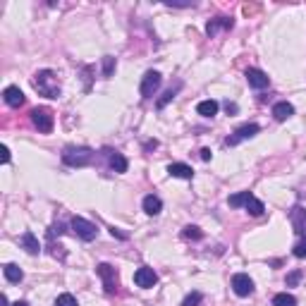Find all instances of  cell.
Masks as SVG:
<instances>
[{
    "instance_id": "ba28073f",
    "label": "cell",
    "mask_w": 306,
    "mask_h": 306,
    "mask_svg": "<svg viewBox=\"0 0 306 306\" xmlns=\"http://www.w3.org/2000/svg\"><path fill=\"white\" fill-rule=\"evenodd\" d=\"M232 289L237 297H249L253 292V280L246 273H237V275H232Z\"/></svg>"
},
{
    "instance_id": "484cf974",
    "label": "cell",
    "mask_w": 306,
    "mask_h": 306,
    "mask_svg": "<svg viewBox=\"0 0 306 306\" xmlns=\"http://www.w3.org/2000/svg\"><path fill=\"white\" fill-rule=\"evenodd\" d=\"M182 237H184V239H201L203 232H201L196 225H187L184 230H182Z\"/></svg>"
},
{
    "instance_id": "2e32d148",
    "label": "cell",
    "mask_w": 306,
    "mask_h": 306,
    "mask_svg": "<svg viewBox=\"0 0 306 306\" xmlns=\"http://www.w3.org/2000/svg\"><path fill=\"white\" fill-rule=\"evenodd\" d=\"M168 172L172 177H180V180H191L194 177V170L187 163H172V165H168Z\"/></svg>"
},
{
    "instance_id": "9a60e30c",
    "label": "cell",
    "mask_w": 306,
    "mask_h": 306,
    "mask_svg": "<svg viewBox=\"0 0 306 306\" xmlns=\"http://www.w3.org/2000/svg\"><path fill=\"white\" fill-rule=\"evenodd\" d=\"M292 115H294V108H292V103H287V100H280V103L273 106V117H275L278 122H285V120Z\"/></svg>"
},
{
    "instance_id": "83f0119b",
    "label": "cell",
    "mask_w": 306,
    "mask_h": 306,
    "mask_svg": "<svg viewBox=\"0 0 306 306\" xmlns=\"http://www.w3.org/2000/svg\"><path fill=\"white\" fill-rule=\"evenodd\" d=\"M201 299H203V294H201V292H191V294H187V297H184L182 306H198V304H201Z\"/></svg>"
},
{
    "instance_id": "6da1fadb",
    "label": "cell",
    "mask_w": 306,
    "mask_h": 306,
    "mask_svg": "<svg viewBox=\"0 0 306 306\" xmlns=\"http://www.w3.org/2000/svg\"><path fill=\"white\" fill-rule=\"evenodd\" d=\"M34 89L45 98H60V84L53 70H41L34 74Z\"/></svg>"
},
{
    "instance_id": "d590c367",
    "label": "cell",
    "mask_w": 306,
    "mask_h": 306,
    "mask_svg": "<svg viewBox=\"0 0 306 306\" xmlns=\"http://www.w3.org/2000/svg\"><path fill=\"white\" fill-rule=\"evenodd\" d=\"M225 108H227V113H237V106H234V103H227Z\"/></svg>"
},
{
    "instance_id": "d6986e66",
    "label": "cell",
    "mask_w": 306,
    "mask_h": 306,
    "mask_svg": "<svg viewBox=\"0 0 306 306\" xmlns=\"http://www.w3.org/2000/svg\"><path fill=\"white\" fill-rule=\"evenodd\" d=\"M218 108H220V106H218V100L208 98V100H201V103H198L196 113H198V115H203V117H213L218 113Z\"/></svg>"
},
{
    "instance_id": "3957f363",
    "label": "cell",
    "mask_w": 306,
    "mask_h": 306,
    "mask_svg": "<svg viewBox=\"0 0 306 306\" xmlns=\"http://www.w3.org/2000/svg\"><path fill=\"white\" fill-rule=\"evenodd\" d=\"M31 122H34V127H36L38 132L50 134L53 132V125H55V117L48 108H34L31 110Z\"/></svg>"
},
{
    "instance_id": "e0dca14e",
    "label": "cell",
    "mask_w": 306,
    "mask_h": 306,
    "mask_svg": "<svg viewBox=\"0 0 306 306\" xmlns=\"http://www.w3.org/2000/svg\"><path fill=\"white\" fill-rule=\"evenodd\" d=\"M108 165L113 168L115 172H127V168H129V163H127V158L122 156V153H117V151H108Z\"/></svg>"
},
{
    "instance_id": "4fadbf2b",
    "label": "cell",
    "mask_w": 306,
    "mask_h": 306,
    "mask_svg": "<svg viewBox=\"0 0 306 306\" xmlns=\"http://www.w3.org/2000/svg\"><path fill=\"white\" fill-rule=\"evenodd\" d=\"M232 27H234V22L230 17H218V19H211L206 24V34L208 36H216L220 29H232Z\"/></svg>"
},
{
    "instance_id": "d6a6232c",
    "label": "cell",
    "mask_w": 306,
    "mask_h": 306,
    "mask_svg": "<svg viewBox=\"0 0 306 306\" xmlns=\"http://www.w3.org/2000/svg\"><path fill=\"white\" fill-rule=\"evenodd\" d=\"M110 234H113V237H117V239H127V234H125V232H120L117 227H110Z\"/></svg>"
},
{
    "instance_id": "e575fe53",
    "label": "cell",
    "mask_w": 306,
    "mask_h": 306,
    "mask_svg": "<svg viewBox=\"0 0 306 306\" xmlns=\"http://www.w3.org/2000/svg\"><path fill=\"white\" fill-rule=\"evenodd\" d=\"M168 8H189L191 3H165Z\"/></svg>"
},
{
    "instance_id": "74e56055",
    "label": "cell",
    "mask_w": 306,
    "mask_h": 306,
    "mask_svg": "<svg viewBox=\"0 0 306 306\" xmlns=\"http://www.w3.org/2000/svg\"><path fill=\"white\" fill-rule=\"evenodd\" d=\"M156 146H158V141H156V139H153V141H146V148H156Z\"/></svg>"
},
{
    "instance_id": "4316f807",
    "label": "cell",
    "mask_w": 306,
    "mask_h": 306,
    "mask_svg": "<svg viewBox=\"0 0 306 306\" xmlns=\"http://www.w3.org/2000/svg\"><path fill=\"white\" fill-rule=\"evenodd\" d=\"M115 58H110V55H106L103 58V77L108 79V77H113V72H115Z\"/></svg>"
},
{
    "instance_id": "5bb4252c",
    "label": "cell",
    "mask_w": 306,
    "mask_h": 306,
    "mask_svg": "<svg viewBox=\"0 0 306 306\" xmlns=\"http://www.w3.org/2000/svg\"><path fill=\"white\" fill-rule=\"evenodd\" d=\"M141 206H144V213H146V216H158V213L163 211V201L156 196V194H148V196H144Z\"/></svg>"
},
{
    "instance_id": "30bf717a",
    "label": "cell",
    "mask_w": 306,
    "mask_h": 306,
    "mask_svg": "<svg viewBox=\"0 0 306 306\" xmlns=\"http://www.w3.org/2000/svg\"><path fill=\"white\" fill-rule=\"evenodd\" d=\"M246 81H249L251 89H266L270 84L268 74L263 72V70H256V67H249V70H246Z\"/></svg>"
},
{
    "instance_id": "603a6c76",
    "label": "cell",
    "mask_w": 306,
    "mask_h": 306,
    "mask_svg": "<svg viewBox=\"0 0 306 306\" xmlns=\"http://www.w3.org/2000/svg\"><path fill=\"white\" fill-rule=\"evenodd\" d=\"M249 196H251V191H239V194H232V196L227 198V203L232 208H242L249 201Z\"/></svg>"
},
{
    "instance_id": "7c38bea8",
    "label": "cell",
    "mask_w": 306,
    "mask_h": 306,
    "mask_svg": "<svg viewBox=\"0 0 306 306\" xmlns=\"http://www.w3.org/2000/svg\"><path fill=\"white\" fill-rule=\"evenodd\" d=\"M3 98L8 103L10 108H19V106H24V93L19 86H8V89L3 91Z\"/></svg>"
},
{
    "instance_id": "f546056e",
    "label": "cell",
    "mask_w": 306,
    "mask_h": 306,
    "mask_svg": "<svg viewBox=\"0 0 306 306\" xmlns=\"http://www.w3.org/2000/svg\"><path fill=\"white\" fill-rule=\"evenodd\" d=\"M299 280H301V270H292V273L287 275V287H294Z\"/></svg>"
},
{
    "instance_id": "44dd1931",
    "label": "cell",
    "mask_w": 306,
    "mask_h": 306,
    "mask_svg": "<svg viewBox=\"0 0 306 306\" xmlns=\"http://www.w3.org/2000/svg\"><path fill=\"white\" fill-rule=\"evenodd\" d=\"M244 208H246V211H249L251 216H263V211H266V206H263V201H259V198L253 196V194L249 196V201L244 203Z\"/></svg>"
},
{
    "instance_id": "f35d334b",
    "label": "cell",
    "mask_w": 306,
    "mask_h": 306,
    "mask_svg": "<svg viewBox=\"0 0 306 306\" xmlns=\"http://www.w3.org/2000/svg\"><path fill=\"white\" fill-rule=\"evenodd\" d=\"M12 306H29V304H27V301H15Z\"/></svg>"
},
{
    "instance_id": "4dcf8cb0",
    "label": "cell",
    "mask_w": 306,
    "mask_h": 306,
    "mask_svg": "<svg viewBox=\"0 0 306 306\" xmlns=\"http://www.w3.org/2000/svg\"><path fill=\"white\" fill-rule=\"evenodd\" d=\"M65 232V225L63 223H55L53 227H50V237H55V234H63Z\"/></svg>"
},
{
    "instance_id": "8fae6325",
    "label": "cell",
    "mask_w": 306,
    "mask_h": 306,
    "mask_svg": "<svg viewBox=\"0 0 306 306\" xmlns=\"http://www.w3.org/2000/svg\"><path fill=\"white\" fill-rule=\"evenodd\" d=\"M289 220H292L294 232H297V234H306V208L304 206H294V208H292Z\"/></svg>"
},
{
    "instance_id": "d4e9b609",
    "label": "cell",
    "mask_w": 306,
    "mask_h": 306,
    "mask_svg": "<svg viewBox=\"0 0 306 306\" xmlns=\"http://www.w3.org/2000/svg\"><path fill=\"white\" fill-rule=\"evenodd\" d=\"M55 306H79V304H77V297L74 294L65 292V294H60V297L55 299Z\"/></svg>"
},
{
    "instance_id": "f1b7e54d",
    "label": "cell",
    "mask_w": 306,
    "mask_h": 306,
    "mask_svg": "<svg viewBox=\"0 0 306 306\" xmlns=\"http://www.w3.org/2000/svg\"><path fill=\"white\" fill-rule=\"evenodd\" d=\"M294 256H297V259H306V237L301 242L294 244Z\"/></svg>"
},
{
    "instance_id": "ffe728a7",
    "label": "cell",
    "mask_w": 306,
    "mask_h": 306,
    "mask_svg": "<svg viewBox=\"0 0 306 306\" xmlns=\"http://www.w3.org/2000/svg\"><path fill=\"white\" fill-rule=\"evenodd\" d=\"M3 273H5V280H8V282H22V278H24L22 268L15 266V263H8V266L3 268Z\"/></svg>"
},
{
    "instance_id": "836d02e7",
    "label": "cell",
    "mask_w": 306,
    "mask_h": 306,
    "mask_svg": "<svg viewBox=\"0 0 306 306\" xmlns=\"http://www.w3.org/2000/svg\"><path fill=\"white\" fill-rule=\"evenodd\" d=\"M211 156H213L211 148H201V161H211Z\"/></svg>"
},
{
    "instance_id": "cb8c5ba5",
    "label": "cell",
    "mask_w": 306,
    "mask_h": 306,
    "mask_svg": "<svg viewBox=\"0 0 306 306\" xmlns=\"http://www.w3.org/2000/svg\"><path fill=\"white\" fill-rule=\"evenodd\" d=\"M177 91H180V84H177L175 89H168V91H165V93H163L161 98H158V103H156V106H158V110L165 108V106H168V103H170V100L175 98V96H177Z\"/></svg>"
},
{
    "instance_id": "52a82bcc",
    "label": "cell",
    "mask_w": 306,
    "mask_h": 306,
    "mask_svg": "<svg viewBox=\"0 0 306 306\" xmlns=\"http://www.w3.org/2000/svg\"><path fill=\"white\" fill-rule=\"evenodd\" d=\"M259 129H261V127L256 125V122H251V125H242L239 129H234L232 136H227L225 139V146H237L239 141H244V139H251V136L259 134Z\"/></svg>"
},
{
    "instance_id": "7402d4cb",
    "label": "cell",
    "mask_w": 306,
    "mask_h": 306,
    "mask_svg": "<svg viewBox=\"0 0 306 306\" xmlns=\"http://www.w3.org/2000/svg\"><path fill=\"white\" fill-rule=\"evenodd\" d=\"M273 306H297V299L287 294V292H280V294L273 297Z\"/></svg>"
},
{
    "instance_id": "1f68e13d",
    "label": "cell",
    "mask_w": 306,
    "mask_h": 306,
    "mask_svg": "<svg viewBox=\"0 0 306 306\" xmlns=\"http://www.w3.org/2000/svg\"><path fill=\"white\" fill-rule=\"evenodd\" d=\"M0 153H3V156H0L3 163H10V148H8V146H0Z\"/></svg>"
},
{
    "instance_id": "8d00e7d4",
    "label": "cell",
    "mask_w": 306,
    "mask_h": 306,
    "mask_svg": "<svg viewBox=\"0 0 306 306\" xmlns=\"http://www.w3.org/2000/svg\"><path fill=\"white\" fill-rule=\"evenodd\" d=\"M0 306H10V301H8V297H5V294H0Z\"/></svg>"
},
{
    "instance_id": "ac0fdd59",
    "label": "cell",
    "mask_w": 306,
    "mask_h": 306,
    "mask_svg": "<svg viewBox=\"0 0 306 306\" xmlns=\"http://www.w3.org/2000/svg\"><path fill=\"white\" fill-rule=\"evenodd\" d=\"M19 242H22V249L27 253H31V256H36V253L41 251V244H38V239L34 237V232H24Z\"/></svg>"
},
{
    "instance_id": "7a4b0ae2",
    "label": "cell",
    "mask_w": 306,
    "mask_h": 306,
    "mask_svg": "<svg viewBox=\"0 0 306 306\" xmlns=\"http://www.w3.org/2000/svg\"><path fill=\"white\" fill-rule=\"evenodd\" d=\"M93 161V151L89 146H65L63 151V163L70 168H86Z\"/></svg>"
},
{
    "instance_id": "277c9868",
    "label": "cell",
    "mask_w": 306,
    "mask_h": 306,
    "mask_svg": "<svg viewBox=\"0 0 306 306\" xmlns=\"http://www.w3.org/2000/svg\"><path fill=\"white\" fill-rule=\"evenodd\" d=\"M72 230L77 232V237L79 239H84V242H91V239H96V234H98V227L93 225V223H89L86 218H72Z\"/></svg>"
},
{
    "instance_id": "9c48e42d",
    "label": "cell",
    "mask_w": 306,
    "mask_h": 306,
    "mask_svg": "<svg viewBox=\"0 0 306 306\" xmlns=\"http://www.w3.org/2000/svg\"><path fill=\"white\" fill-rule=\"evenodd\" d=\"M134 282H136V287L148 289V287H153V285L158 282V275H156V270H153V268H148V266H141V268L134 273Z\"/></svg>"
},
{
    "instance_id": "8992f818",
    "label": "cell",
    "mask_w": 306,
    "mask_h": 306,
    "mask_svg": "<svg viewBox=\"0 0 306 306\" xmlns=\"http://www.w3.org/2000/svg\"><path fill=\"white\" fill-rule=\"evenodd\" d=\"M96 273H98V278L103 280V287H106V292H108V294H113V292L117 289V270L113 268L110 263H98Z\"/></svg>"
},
{
    "instance_id": "5b68a950",
    "label": "cell",
    "mask_w": 306,
    "mask_h": 306,
    "mask_svg": "<svg viewBox=\"0 0 306 306\" xmlns=\"http://www.w3.org/2000/svg\"><path fill=\"white\" fill-rule=\"evenodd\" d=\"M161 72H156V70H148V72L144 74V79H141V86H139V91H141V96L144 98H151L156 91L161 89Z\"/></svg>"
}]
</instances>
